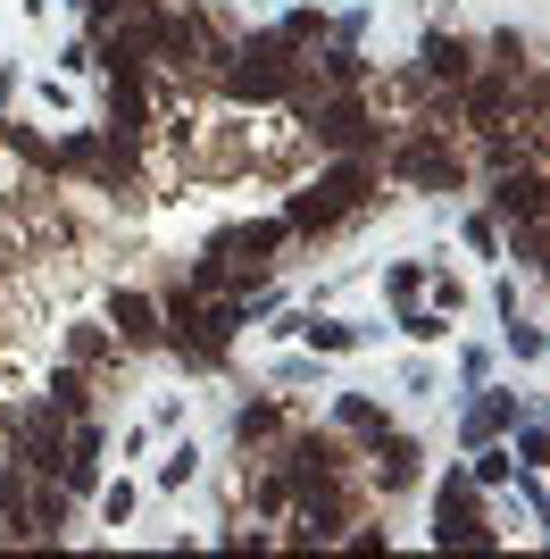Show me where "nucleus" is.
<instances>
[{
  "label": "nucleus",
  "instance_id": "nucleus-3",
  "mask_svg": "<svg viewBox=\"0 0 550 559\" xmlns=\"http://www.w3.org/2000/svg\"><path fill=\"white\" fill-rule=\"evenodd\" d=\"M292 100H300V117H309V134L325 142V151H343V159H375L384 151V134H375V117H367V100L359 93H309V84H292Z\"/></svg>",
  "mask_w": 550,
  "mask_h": 559
},
{
  "label": "nucleus",
  "instance_id": "nucleus-35",
  "mask_svg": "<svg viewBox=\"0 0 550 559\" xmlns=\"http://www.w3.org/2000/svg\"><path fill=\"white\" fill-rule=\"evenodd\" d=\"M59 68H68V75H84V68H100V59H92V34H75V43H68V50H59Z\"/></svg>",
  "mask_w": 550,
  "mask_h": 559
},
{
  "label": "nucleus",
  "instance_id": "nucleus-28",
  "mask_svg": "<svg viewBox=\"0 0 550 559\" xmlns=\"http://www.w3.org/2000/svg\"><path fill=\"white\" fill-rule=\"evenodd\" d=\"M501 318H509V350H517V359H542V326L517 318V309H501Z\"/></svg>",
  "mask_w": 550,
  "mask_h": 559
},
{
  "label": "nucleus",
  "instance_id": "nucleus-25",
  "mask_svg": "<svg viewBox=\"0 0 550 559\" xmlns=\"http://www.w3.org/2000/svg\"><path fill=\"white\" fill-rule=\"evenodd\" d=\"M384 293H392L400 309H409V301H426V267H409V259H400V267H384Z\"/></svg>",
  "mask_w": 550,
  "mask_h": 559
},
{
  "label": "nucleus",
  "instance_id": "nucleus-15",
  "mask_svg": "<svg viewBox=\"0 0 550 559\" xmlns=\"http://www.w3.org/2000/svg\"><path fill=\"white\" fill-rule=\"evenodd\" d=\"M43 401L59 409V418H84V409H92V368H75V359H68V368H50Z\"/></svg>",
  "mask_w": 550,
  "mask_h": 559
},
{
  "label": "nucleus",
  "instance_id": "nucleus-19",
  "mask_svg": "<svg viewBox=\"0 0 550 559\" xmlns=\"http://www.w3.org/2000/svg\"><path fill=\"white\" fill-rule=\"evenodd\" d=\"M318 84H325V93H359V84H367V59H359L350 43H334V50L318 59Z\"/></svg>",
  "mask_w": 550,
  "mask_h": 559
},
{
  "label": "nucleus",
  "instance_id": "nucleus-2",
  "mask_svg": "<svg viewBox=\"0 0 550 559\" xmlns=\"http://www.w3.org/2000/svg\"><path fill=\"white\" fill-rule=\"evenodd\" d=\"M300 84V50L284 43V34H242V43L226 50V68H217V93L226 100H292Z\"/></svg>",
  "mask_w": 550,
  "mask_h": 559
},
{
  "label": "nucleus",
  "instance_id": "nucleus-13",
  "mask_svg": "<svg viewBox=\"0 0 550 559\" xmlns=\"http://www.w3.org/2000/svg\"><path fill=\"white\" fill-rule=\"evenodd\" d=\"M367 451H375V485H384V492H409L417 467H426V451H417L409 435H384V443H367Z\"/></svg>",
  "mask_w": 550,
  "mask_h": 559
},
{
  "label": "nucleus",
  "instance_id": "nucleus-6",
  "mask_svg": "<svg viewBox=\"0 0 550 559\" xmlns=\"http://www.w3.org/2000/svg\"><path fill=\"white\" fill-rule=\"evenodd\" d=\"M0 443H9V460H17L25 476H59V460H68V418H59L50 401H17V409H0Z\"/></svg>",
  "mask_w": 550,
  "mask_h": 559
},
{
  "label": "nucleus",
  "instance_id": "nucleus-24",
  "mask_svg": "<svg viewBox=\"0 0 550 559\" xmlns=\"http://www.w3.org/2000/svg\"><path fill=\"white\" fill-rule=\"evenodd\" d=\"M400 334H409V343H442V334H451V318H442V309H400Z\"/></svg>",
  "mask_w": 550,
  "mask_h": 559
},
{
  "label": "nucleus",
  "instance_id": "nucleus-36",
  "mask_svg": "<svg viewBox=\"0 0 550 559\" xmlns=\"http://www.w3.org/2000/svg\"><path fill=\"white\" fill-rule=\"evenodd\" d=\"M0 100H9V68H0Z\"/></svg>",
  "mask_w": 550,
  "mask_h": 559
},
{
  "label": "nucleus",
  "instance_id": "nucleus-11",
  "mask_svg": "<svg viewBox=\"0 0 550 559\" xmlns=\"http://www.w3.org/2000/svg\"><path fill=\"white\" fill-rule=\"evenodd\" d=\"M417 75H426L434 93H442V84H451V93H458V84L476 75V43H467V34H442V25H434V34L417 43Z\"/></svg>",
  "mask_w": 550,
  "mask_h": 559
},
{
  "label": "nucleus",
  "instance_id": "nucleus-7",
  "mask_svg": "<svg viewBox=\"0 0 550 559\" xmlns=\"http://www.w3.org/2000/svg\"><path fill=\"white\" fill-rule=\"evenodd\" d=\"M434 543H442V551H451V543H458V551H492V543H501L492 526H483L476 476H451V485L434 492Z\"/></svg>",
  "mask_w": 550,
  "mask_h": 559
},
{
  "label": "nucleus",
  "instance_id": "nucleus-32",
  "mask_svg": "<svg viewBox=\"0 0 550 559\" xmlns=\"http://www.w3.org/2000/svg\"><path fill=\"white\" fill-rule=\"evenodd\" d=\"M542 451H550L542 418H526V426H517V460H526V467H542Z\"/></svg>",
  "mask_w": 550,
  "mask_h": 559
},
{
  "label": "nucleus",
  "instance_id": "nucleus-21",
  "mask_svg": "<svg viewBox=\"0 0 550 559\" xmlns=\"http://www.w3.org/2000/svg\"><path fill=\"white\" fill-rule=\"evenodd\" d=\"M292 334H309L318 350H359V326H343V318H292Z\"/></svg>",
  "mask_w": 550,
  "mask_h": 559
},
{
  "label": "nucleus",
  "instance_id": "nucleus-18",
  "mask_svg": "<svg viewBox=\"0 0 550 559\" xmlns=\"http://www.w3.org/2000/svg\"><path fill=\"white\" fill-rule=\"evenodd\" d=\"M242 492H251V510L259 518H292V485H284V467H259V476H242Z\"/></svg>",
  "mask_w": 550,
  "mask_h": 559
},
{
  "label": "nucleus",
  "instance_id": "nucleus-23",
  "mask_svg": "<svg viewBox=\"0 0 550 559\" xmlns=\"http://www.w3.org/2000/svg\"><path fill=\"white\" fill-rule=\"evenodd\" d=\"M483 50H492V68H501V75H534V43H526V34H492Z\"/></svg>",
  "mask_w": 550,
  "mask_h": 559
},
{
  "label": "nucleus",
  "instance_id": "nucleus-26",
  "mask_svg": "<svg viewBox=\"0 0 550 559\" xmlns=\"http://www.w3.org/2000/svg\"><path fill=\"white\" fill-rule=\"evenodd\" d=\"M0 142H9L25 167H43V176H50V142H43V134H25V126H0Z\"/></svg>",
  "mask_w": 550,
  "mask_h": 559
},
{
  "label": "nucleus",
  "instance_id": "nucleus-20",
  "mask_svg": "<svg viewBox=\"0 0 550 559\" xmlns=\"http://www.w3.org/2000/svg\"><path fill=\"white\" fill-rule=\"evenodd\" d=\"M68 359H75V368H109V359H117V334L109 326H68Z\"/></svg>",
  "mask_w": 550,
  "mask_h": 559
},
{
  "label": "nucleus",
  "instance_id": "nucleus-5",
  "mask_svg": "<svg viewBox=\"0 0 550 559\" xmlns=\"http://www.w3.org/2000/svg\"><path fill=\"white\" fill-rule=\"evenodd\" d=\"M384 167L400 185H417V192H458L467 185V159H458V142L442 134V126H409V134L384 151Z\"/></svg>",
  "mask_w": 550,
  "mask_h": 559
},
{
  "label": "nucleus",
  "instance_id": "nucleus-10",
  "mask_svg": "<svg viewBox=\"0 0 550 559\" xmlns=\"http://www.w3.org/2000/svg\"><path fill=\"white\" fill-rule=\"evenodd\" d=\"M542 210H550L542 159H526V167H501V185H492V217H501V226H526V217H542Z\"/></svg>",
  "mask_w": 550,
  "mask_h": 559
},
{
  "label": "nucleus",
  "instance_id": "nucleus-1",
  "mask_svg": "<svg viewBox=\"0 0 550 559\" xmlns=\"http://www.w3.org/2000/svg\"><path fill=\"white\" fill-rule=\"evenodd\" d=\"M367 201H375V159H334L318 185H300L284 201V226L292 234H343Z\"/></svg>",
  "mask_w": 550,
  "mask_h": 559
},
{
  "label": "nucleus",
  "instance_id": "nucleus-17",
  "mask_svg": "<svg viewBox=\"0 0 550 559\" xmlns=\"http://www.w3.org/2000/svg\"><path fill=\"white\" fill-rule=\"evenodd\" d=\"M509 426H517V393H483L476 409H467V443H492Z\"/></svg>",
  "mask_w": 550,
  "mask_h": 559
},
{
  "label": "nucleus",
  "instance_id": "nucleus-9",
  "mask_svg": "<svg viewBox=\"0 0 550 559\" xmlns=\"http://www.w3.org/2000/svg\"><path fill=\"white\" fill-rule=\"evenodd\" d=\"M451 100H458V117H467L476 134H492V126H509V117H517V75L483 68V75H467V84H458Z\"/></svg>",
  "mask_w": 550,
  "mask_h": 559
},
{
  "label": "nucleus",
  "instance_id": "nucleus-4",
  "mask_svg": "<svg viewBox=\"0 0 550 559\" xmlns=\"http://www.w3.org/2000/svg\"><path fill=\"white\" fill-rule=\"evenodd\" d=\"M292 242V226L284 217H251V226H226V234H208V267L226 276V293H251V284H267V259Z\"/></svg>",
  "mask_w": 550,
  "mask_h": 559
},
{
  "label": "nucleus",
  "instance_id": "nucleus-29",
  "mask_svg": "<svg viewBox=\"0 0 550 559\" xmlns=\"http://www.w3.org/2000/svg\"><path fill=\"white\" fill-rule=\"evenodd\" d=\"M92 492H100V518H109V526L134 518V485H125V476H117V485H92Z\"/></svg>",
  "mask_w": 550,
  "mask_h": 559
},
{
  "label": "nucleus",
  "instance_id": "nucleus-34",
  "mask_svg": "<svg viewBox=\"0 0 550 559\" xmlns=\"http://www.w3.org/2000/svg\"><path fill=\"white\" fill-rule=\"evenodd\" d=\"M426 293H434V301H442V318H458V309H467V293H458V276H426Z\"/></svg>",
  "mask_w": 550,
  "mask_h": 559
},
{
  "label": "nucleus",
  "instance_id": "nucleus-31",
  "mask_svg": "<svg viewBox=\"0 0 550 559\" xmlns=\"http://www.w3.org/2000/svg\"><path fill=\"white\" fill-rule=\"evenodd\" d=\"M509 467H517V460H509V451H492V443H476V485H501Z\"/></svg>",
  "mask_w": 550,
  "mask_h": 559
},
{
  "label": "nucleus",
  "instance_id": "nucleus-30",
  "mask_svg": "<svg viewBox=\"0 0 550 559\" xmlns=\"http://www.w3.org/2000/svg\"><path fill=\"white\" fill-rule=\"evenodd\" d=\"M192 467H201V451H192V443H176V451L159 460V485H192Z\"/></svg>",
  "mask_w": 550,
  "mask_h": 559
},
{
  "label": "nucleus",
  "instance_id": "nucleus-12",
  "mask_svg": "<svg viewBox=\"0 0 550 559\" xmlns=\"http://www.w3.org/2000/svg\"><path fill=\"white\" fill-rule=\"evenodd\" d=\"M109 326H117V343H125V350L167 343V318H159V301H151V293H109Z\"/></svg>",
  "mask_w": 550,
  "mask_h": 559
},
{
  "label": "nucleus",
  "instance_id": "nucleus-8",
  "mask_svg": "<svg viewBox=\"0 0 550 559\" xmlns=\"http://www.w3.org/2000/svg\"><path fill=\"white\" fill-rule=\"evenodd\" d=\"M151 68H109V134L117 142H151Z\"/></svg>",
  "mask_w": 550,
  "mask_h": 559
},
{
  "label": "nucleus",
  "instance_id": "nucleus-22",
  "mask_svg": "<svg viewBox=\"0 0 550 559\" xmlns=\"http://www.w3.org/2000/svg\"><path fill=\"white\" fill-rule=\"evenodd\" d=\"M509 259L542 276V259H550V242H542V217H526V226H509Z\"/></svg>",
  "mask_w": 550,
  "mask_h": 559
},
{
  "label": "nucleus",
  "instance_id": "nucleus-16",
  "mask_svg": "<svg viewBox=\"0 0 550 559\" xmlns=\"http://www.w3.org/2000/svg\"><path fill=\"white\" fill-rule=\"evenodd\" d=\"M284 435V401H251V409H234V443L242 451H267Z\"/></svg>",
  "mask_w": 550,
  "mask_h": 559
},
{
  "label": "nucleus",
  "instance_id": "nucleus-33",
  "mask_svg": "<svg viewBox=\"0 0 550 559\" xmlns=\"http://www.w3.org/2000/svg\"><path fill=\"white\" fill-rule=\"evenodd\" d=\"M17 492H25V467H17V460H9V451H0V518L17 510Z\"/></svg>",
  "mask_w": 550,
  "mask_h": 559
},
{
  "label": "nucleus",
  "instance_id": "nucleus-27",
  "mask_svg": "<svg viewBox=\"0 0 550 559\" xmlns=\"http://www.w3.org/2000/svg\"><path fill=\"white\" fill-rule=\"evenodd\" d=\"M275 34H284V43H292V50H309V43H318V34H325V17H318V9H292V17L275 25Z\"/></svg>",
  "mask_w": 550,
  "mask_h": 559
},
{
  "label": "nucleus",
  "instance_id": "nucleus-14",
  "mask_svg": "<svg viewBox=\"0 0 550 559\" xmlns=\"http://www.w3.org/2000/svg\"><path fill=\"white\" fill-rule=\"evenodd\" d=\"M334 426H343L350 443H384V435H392V426H384V409H375L367 393H334Z\"/></svg>",
  "mask_w": 550,
  "mask_h": 559
}]
</instances>
